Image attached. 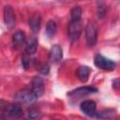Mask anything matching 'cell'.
<instances>
[{"label": "cell", "mask_w": 120, "mask_h": 120, "mask_svg": "<svg viewBox=\"0 0 120 120\" xmlns=\"http://www.w3.org/2000/svg\"><path fill=\"white\" fill-rule=\"evenodd\" d=\"M38 48V39L36 38V36H31L28 38V39L26 40V44H25V51L28 54H33L36 52Z\"/></svg>", "instance_id": "12"}, {"label": "cell", "mask_w": 120, "mask_h": 120, "mask_svg": "<svg viewBox=\"0 0 120 120\" xmlns=\"http://www.w3.org/2000/svg\"><path fill=\"white\" fill-rule=\"evenodd\" d=\"M40 111L38 108H37L36 106H31L29 109H28V116L29 118L31 119H38L40 117Z\"/></svg>", "instance_id": "17"}, {"label": "cell", "mask_w": 120, "mask_h": 120, "mask_svg": "<svg viewBox=\"0 0 120 120\" xmlns=\"http://www.w3.org/2000/svg\"><path fill=\"white\" fill-rule=\"evenodd\" d=\"M41 23V17L38 13L33 14L29 19V26L33 32H38Z\"/></svg>", "instance_id": "13"}, {"label": "cell", "mask_w": 120, "mask_h": 120, "mask_svg": "<svg viewBox=\"0 0 120 120\" xmlns=\"http://www.w3.org/2000/svg\"><path fill=\"white\" fill-rule=\"evenodd\" d=\"M81 111L87 116H94L96 114L97 105L93 100H84L81 103Z\"/></svg>", "instance_id": "8"}, {"label": "cell", "mask_w": 120, "mask_h": 120, "mask_svg": "<svg viewBox=\"0 0 120 120\" xmlns=\"http://www.w3.org/2000/svg\"><path fill=\"white\" fill-rule=\"evenodd\" d=\"M71 21H80L82 16V8L81 7H74L71 9Z\"/></svg>", "instance_id": "18"}, {"label": "cell", "mask_w": 120, "mask_h": 120, "mask_svg": "<svg viewBox=\"0 0 120 120\" xmlns=\"http://www.w3.org/2000/svg\"><path fill=\"white\" fill-rule=\"evenodd\" d=\"M56 23L54 21L50 20L46 24V34L49 38H52L56 33Z\"/></svg>", "instance_id": "16"}, {"label": "cell", "mask_w": 120, "mask_h": 120, "mask_svg": "<svg viewBox=\"0 0 120 120\" xmlns=\"http://www.w3.org/2000/svg\"><path fill=\"white\" fill-rule=\"evenodd\" d=\"M96 92H98V88L94 86H82V87H79L77 89L72 90L68 95L74 96V97H82V96H86V95L96 93Z\"/></svg>", "instance_id": "9"}, {"label": "cell", "mask_w": 120, "mask_h": 120, "mask_svg": "<svg viewBox=\"0 0 120 120\" xmlns=\"http://www.w3.org/2000/svg\"><path fill=\"white\" fill-rule=\"evenodd\" d=\"M63 57V50L61 48V46L55 44L53 45L51 50H50V52H49V58L51 60V62L52 63H58L61 61Z\"/></svg>", "instance_id": "10"}, {"label": "cell", "mask_w": 120, "mask_h": 120, "mask_svg": "<svg viewBox=\"0 0 120 120\" xmlns=\"http://www.w3.org/2000/svg\"><path fill=\"white\" fill-rule=\"evenodd\" d=\"M4 22L9 29H12L16 24V16L10 6H6L4 8Z\"/></svg>", "instance_id": "5"}, {"label": "cell", "mask_w": 120, "mask_h": 120, "mask_svg": "<svg viewBox=\"0 0 120 120\" xmlns=\"http://www.w3.org/2000/svg\"><path fill=\"white\" fill-rule=\"evenodd\" d=\"M1 101V114L6 118H21L23 115V110L19 103H11L8 105H3Z\"/></svg>", "instance_id": "1"}, {"label": "cell", "mask_w": 120, "mask_h": 120, "mask_svg": "<svg viewBox=\"0 0 120 120\" xmlns=\"http://www.w3.org/2000/svg\"><path fill=\"white\" fill-rule=\"evenodd\" d=\"M25 41V34L22 31H17L12 36V44L15 49L21 48Z\"/></svg>", "instance_id": "11"}, {"label": "cell", "mask_w": 120, "mask_h": 120, "mask_svg": "<svg viewBox=\"0 0 120 120\" xmlns=\"http://www.w3.org/2000/svg\"><path fill=\"white\" fill-rule=\"evenodd\" d=\"M39 71L43 74H47L49 72V66L48 65H43L40 68H39Z\"/></svg>", "instance_id": "20"}, {"label": "cell", "mask_w": 120, "mask_h": 120, "mask_svg": "<svg viewBox=\"0 0 120 120\" xmlns=\"http://www.w3.org/2000/svg\"><path fill=\"white\" fill-rule=\"evenodd\" d=\"M85 39L89 47H93L97 43L98 39V25L91 22L85 27Z\"/></svg>", "instance_id": "2"}, {"label": "cell", "mask_w": 120, "mask_h": 120, "mask_svg": "<svg viewBox=\"0 0 120 120\" xmlns=\"http://www.w3.org/2000/svg\"><path fill=\"white\" fill-rule=\"evenodd\" d=\"M90 73H91V68H88L87 66H81V67H79V68L77 70V76H78L79 80L82 82H84L88 80Z\"/></svg>", "instance_id": "14"}, {"label": "cell", "mask_w": 120, "mask_h": 120, "mask_svg": "<svg viewBox=\"0 0 120 120\" xmlns=\"http://www.w3.org/2000/svg\"><path fill=\"white\" fill-rule=\"evenodd\" d=\"M22 67L25 69H27L29 68V65H30V59L27 56H23L22 59Z\"/></svg>", "instance_id": "19"}, {"label": "cell", "mask_w": 120, "mask_h": 120, "mask_svg": "<svg viewBox=\"0 0 120 120\" xmlns=\"http://www.w3.org/2000/svg\"><path fill=\"white\" fill-rule=\"evenodd\" d=\"M32 92L37 98H40L44 93V82L40 77H35L32 80Z\"/></svg>", "instance_id": "6"}, {"label": "cell", "mask_w": 120, "mask_h": 120, "mask_svg": "<svg viewBox=\"0 0 120 120\" xmlns=\"http://www.w3.org/2000/svg\"><path fill=\"white\" fill-rule=\"evenodd\" d=\"M96 116L99 119H113L116 117V112L112 109H105L98 112Z\"/></svg>", "instance_id": "15"}, {"label": "cell", "mask_w": 120, "mask_h": 120, "mask_svg": "<svg viewBox=\"0 0 120 120\" xmlns=\"http://www.w3.org/2000/svg\"><path fill=\"white\" fill-rule=\"evenodd\" d=\"M94 64L96 67H98L100 69L103 70H107V71H111L113 70L115 68V63L104 56H102L101 54H97L94 58Z\"/></svg>", "instance_id": "3"}, {"label": "cell", "mask_w": 120, "mask_h": 120, "mask_svg": "<svg viewBox=\"0 0 120 120\" xmlns=\"http://www.w3.org/2000/svg\"><path fill=\"white\" fill-rule=\"evenodd\" d=\"M82 25L80 21H71L68 29L69 39L72 41L77 40L82 34Z\"/></svg>", "instance_id": "4"}, {"label": "cell", "mask_w": 120, "mask_h": 120, "mask_svg": "<svg viewBox=\"0 0 120 120\" xmlns=\"http://www.w3.org/2000/svg\"><path fill=\"white\" fill-rule=\"evenodd\" d=\"M15 98L20 101V102H23V103H33L35 100H37L38 98H36V96L33 94L32 90L28 91V90H22L20 91L16 96Z\"/></svg>", "instance_id": "7"}]
</instances>
